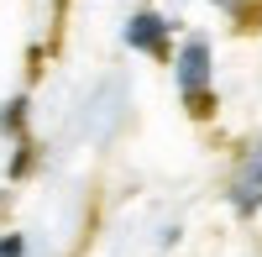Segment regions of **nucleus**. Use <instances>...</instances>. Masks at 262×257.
Masks as SVG:
<instances>
[{
  "label": "nucleus",
  "instance_id": "2",
  "mask_svg": "<svg viewBox=\"0 0 262 257\" xmlns=\"http://www.w3.org/2000/svg\"><path fill=\"white\" fill-rule=\"evenodd\" d=\"M163 37H168V21L152 16V11H142V16L126 21V42H131V48H142V53H163Z\"/></svg>",
  "mask_w": 262,
  "mask_h": 257
},
{
  "label": "nucleus",
  "instance_id": "3",
  "mask_svg": "<svg viewBox=\"0 0 262 257\" xmlns=\"http://www.w3.org/2000/svg\"><path fill=\"white\" fill-rule=\"evenodd\" d=\"M0 257H21V242L11 237V242H0Z\"/></svg>",
  "mask_w": 262,
  "mask_h": 257
},
{
  "label": "nucleus",
  "instance_id": "1",
  "mask_svg": "<svg viewBox=\"0 0 262 257\" xmlns=\"http://www.w3.org/2000/svg\"><path fill=\"white\" fill-rule=\"evenodd\" d=\"M210 48H205V37H189V48L179 53V90L184 100L194 105V111H210Z\"/></svg>",
  "mask_w": 262,
  "mask_h": 257
},
{
  "label": "nucleus",
  "instance_id": "4",
  "mask_svg": "<svg viewBox=\"0 0 262 257\" xmlns=\"http://www.w3.org/2000/svg\"><path fill=\"white\" fill-rule=\"evenodd\" d=\"M215 6H236V0H215Z\"/></svg>",
  "mask_w": 262,
  "mask_h": 257
}]
</instances>
